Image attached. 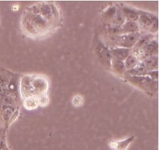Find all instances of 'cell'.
Returning <instances> with one entry per match:
<instances>
[{"label":"cell","instance_id":"1","mask_svg":"<svg viewBox=\"0 0 159 150\" xmlns=\"http://www.w3.org/2000/svg\"><path fill=\"white\" fill-rule=\"evenodd\" d=\"M128 50L125 49V48H117L113 51V54L116 56V59L120 61L124 60L125 58L127 57L128 55Z\"/></svg>","mask_w":159,"mask_h":150},{"label":"cell","instance_id":"2","mask_svg":"<svg viewBox=\"0 0 159 150\" xmlns=\"http://www.w3.org/2000/svg\"><path fill=\"white\" fill-rule=\"evenodd\" d=\"M158 65V59L156 57H151L144 62V66L146 69H153Z\"/></svg>","mask_w":159,"mask_h":150},{"label":"cell","instance_id":"3","mask_svg":"<svg viewBox=\"0 0 159 150\" xmlns=\"http://www.w3.org/2000/svg\"><path fill=\"white\" fill-rule=\"evenodd\" d=\"M146 68L144 65H138L136 66L134 68L130 70V73L132 75H134V76H141V75H144L146 73Z\"/></svg>","mask_w":159,"mask_h":150},{"label":"cell","instance_id":"4","mask_svg":"<svg viewBox=\"0 0 159 150\" xmlns=\"http://www.w3.org/2000/svg\"><path fill=\"white\" fill-rule=\"evenodd\" d=\"M137 63H138V61H137L136 58L130 55L129 56V57H127V60H126L125 66L127 67V68H134V67L137 65Z\"/></svg>","mask_w":159,"mask_h":150},{"label":"cell","instance_id":"5","mask_svg":"<svg viewBox=\"0 0 159 150\" xmlns=\"http://www.w3.org/2000/svg\"><path fill=\"white\" fill-rule=\"evenodd\" d=\"M36 101H34V100H33V99H30V100H28L27 101H26V103H28V105H26V107H27V108H34V107H36V105H37V104H36V102H35Z\"/></svg>","mask_w":159,"mask_h":150},{"label":"cell","instance_id":"6","mask_svg":"<svg viewBox=\"0 0 159 150\" xmlns=\"http://www.w3.org/2000/svg\"><path fill=\"white\" fill-rule=\"evenodd\" d=\"M6 79H4V78L2 77V76H0V87H2V86H3L5 84V82H6Z\"/></svg>","mask_w":159,"mask_h":150}]
</instances>
